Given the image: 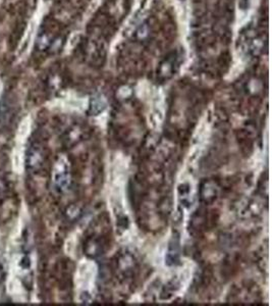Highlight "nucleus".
Here are the masks:
<instances>
[{
	"instance_id": "obj_1",
	"label": "nucleus",
	"mask_w": 272,
	"mask_h": 306,
	"mask_svg": "<svg viewBox=\"0 0 272 306\" xmlns=\"http://www.w3.org/2000/svg\"><path fill=\"white\" fill-rule=\"evenodd\" d=\"M43 159L44 157L40 147L37 145H32L27 151V156H26L27 168L31 171H36L40 169L43 163Z\"/></svg>"
},
{
	"instance_id": "obj_2",
	"label": "nucleus",
	"mask_w": 272,
	"mask_h": 306,
	"mask_svg": "<svg viewBox=\"0 0 272 306\" xmlns=\"http://www.w3.org/2000/svg\"><path fill=\"white\" fill-rule=\"evenodd\" d=\"M40 40H42V41H46V37L43 36V37H42ZM38 44H39V47H40V48H44V47H46V46H47L46 44H48V42H46V44H44V45H41V43H38Z\"/></svg>"
}]
</instances>
